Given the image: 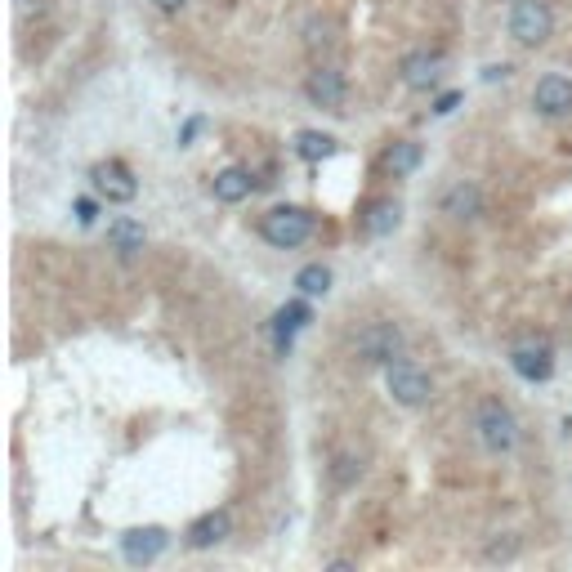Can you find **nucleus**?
Segmentation results:
<instances>
[{
	"label": "nucleus",
	"instance_id": "f257e3e1",
	"mask_svg": "<svg viewBox=\"0 0 572 572\" xmlns=\"http://www.w3.org/2000/svg\"><path fill=\"white\" fill-rule=\"evenodd\" d=\"M260 237L278 251H300L313 237V211L304 206H273L269 215H260Z\"/></svg>",
	"mask_w": 572,
	"mask_h": 572
},
{
	"label": "nucleus",
	"instance_id": "f03ea898",
	"mask_svg": "<svg viewBox=\"0 0 572 572\" xmlns=\"http://www.w3.org/2000/svg\"><path fill=\"white\" fill-rule=\"evenodd\" d=\"M474 429H479V443L492 456H510L514 443H519V421H514V412L501 398H483L479 412H474Z\"/></svg>",
	"mask_w": 572,
	"mask_h": 572
},
{
	"label": "nucleus",
	"instance_id": "7ed1b4c3",
	"mask_svg": "<svg viewBox=\"0 0 572 572\" xmlns=\"http://www.w3.org/2000/svg\"><path fill=\"white\" fill-rule=\"evenodd\" d=\"M385 389L389 398H394L398 407H425L429 398H434V376L429 371H421L416 362L398 358L385 367Z\"/></svg>",
	"mask_w": 572,
	"mask_h": 572
},
{
	"label": "nucleus",
	"instance_id": "20e7f679",
	"mask_svg": "<svg viewBox=\"0 0 572 572\" xmlns=\"http://www.w3.org/2000/svg\"><path fill=\"white\" fill-rule=\"evenodd\" d=\"M403 349H407V340H403V331H398V322H371L354 340V354L367 362V367H389V362L403 358Z\"/></svg>",
	"mask_w": 572,
	"mask_h": 572
},
{
	"label": "nucleus",
	"instance_id": "39448f33",
	"mask_svg": "<svg viewBox=\"0 0 572 572\" xmlns=\"http://www.w3.org/2000/svg\"><path fill=\"white\" fill-rule=\"evenodd\" d=\"M505 27H510V36L519 45H546L555 36V9L546 0H514Z\"/></svg>",
	"mask_w": 572,
	"mask_h": 572
},
{
	"label": "nucleus",
	"instance_id": "423d86ee",
	"mask_svg": "<svg viewBox=\"0 0 572 572\" xmlns=\"http://www.w3.org/2000/svg\"><path fill=\"white\" fill-rule=\"evenodd\" d=\"M90 188L103 197L108 206H130L139 197V179H135V170L126 166V161H117V157H108V161H99V166L90 170Z\"/></svg>",
	"mask_w": 572,
	"mask_h": 572
},
{
	"label": "nucleus",
	"instance_id": "0eeeda50",
	"mask_svg": "<svg viewBox=\"0 0 572 572\" xmlns=\"http://www.w3.org/2000/svg\"><path fill=\"white\" fill-rule=\"evenodd\" d=\"M398 76H403L407 90L429 94V90L443 85L447 59H443V54H434V50H412V54H403V63H398Z\"/></svg>",
	"mask_w": 572,
	"mask_h": 572
},
{
	"label": "nucleus",
	"instance_id": "6e6552de",
	"mask_svg": "<svg viewBox=\"0 0 572 572\" xmlns=\"http://www.w3.org/2000/svg\"><path fill=\"white\" fill-rule=\"evenodd\" d=\"M510 367L519 380H528V385H546L550 376H555V349L546 345V340H523V345L510 349Z\"/></svg>",
	"mask_w": 572,
	"mask_h": 572
},
{
	"label": "nucleus",
	"instance_id": "1a4fd4ad",
	"mask_svg": "<svg viewBox=\"0 0 572 572\" xmlns=\"http://www.w3.org/2000/svg\"><path fill=\"white\" fill-rule=\"evenodd\" d=\"M304 94H309L313 108L340 112V108H345V99H349V81H345V72L327 63V68H313V72H309V81H304Z\"/></svg>",
	"mask_w": 572,
	"mask_h": 572
},
{
	"label": "nucleus",
	"instance_id": "9d476101",
	"mask_svg": "<svg viewBox=\"0 0 572 572\" xmlns=\"http://www.w3.org/2000/svg\"><path fill=\"white\" fill-rule=\"evenodd\" d=\"M166 546H170V532L166 528H157V523H148V528H130L126 537H121V555H126V564H157L161 555H166Z\"/></svg>",
	"mask_w": 572,
	"mask_h": 572
},
{
	"label": "nucleus",
	"instance_id": "9b49d317",
	"mask_svg": "<svg viewBox=\"0 0 572 572\" xmlns=\"http://www.w3.org/2000/svg\"><path fill=\"white\" fill-rule=\"evenodd\" d=\"M532 108L541 112V117H568L572 112V81L568 76H559V72H550V76H541L537 85H532Z\"/></svg>",
	"mask_w": 572,
	"mask_h": 572
},
{
	"label": "nucleus",
	"instance_id": "f8f14e48",
	"mask_svg": "<svg viewBox=\"0 0 572 572\" xmlns=\"http://www.w3.org/2000/svg\"><path fill=\"white\" fill-rule=\"evenodd\" d=\"M443 215L456 219V224H474L483 215V188L474 179H456L443 193Z\"/></svg>",
	"mask_w": 572,
	"mask_h": 572
},
{
	"label": "nucleus",
	"instance_id": "ddd939ff",
	"mask_svg": "<svg viewBox=\"0 0 572 572\" xmlns=\"http://www.w3.org/2000/svg\"><path fill=\"white\" fill-rule=\"evenodd\" d=\"M228 532H233V514L219 505V510H206L202 519L188 523L184 541H188L193 550H211V546H219V541H228Z\"/></svg>",
	"mask_w": 572,
	"mask_h": 572
},
{
	"label": "nucleus",
	"instance_id": "4468645a",
	"mask_svg": "<svg viewBox=\"0 0 572 572\" xmlns=\"http://www.w3.org/2000/svg\"><path fill=\"white\" fill-rule=\"evenodd\" d=\"M251 193H255V175L246 166H224L211 179V197L215 202H224V206H242Z\"/></svg>",
	"mask_w": 572,
	"mask_h": 572
},
{
	"label": "nucleus",
	"instance_id": "2eb2a0df",
	"mask_svg": "<svg viewBox=\"0 0 572 572\" xmlns=\"http://www.w3.org/2000/svg\"><path fill=\"white\" fill-rule=\"evenodd\" d=\"M313 322V309H309V295H300V300L282 304L278 313H273V340H278V354H291V336L300 327H309Z\"/></svg>",
	"mask_w": 572,
	"mask_h": 572
},
{
	"label": "nucleus",
	"instance_id": "dca6fc26",
	"mask_svg": "<svg viewBox=\"0 0 572 572\" xmlns=\"http://www.w3.org/2000/svg\"><path fill=\"white\" fill-rule=\"evenodd\" d=\"M398 219H403V206H398L394 197H376V202L362 211V233L367 237H389L398 228Z\"/></svg>",
	"mask_w": 572,
	"mask_h": 572
},
{
	"label": "nucleus",
	"instance_id": "f3484780",
	"mask_svg": "<svg viewBox=\"0 0 572 572\" xmlns=\"http://www.w3.org/2000/svg\"><path fill=\"white\" fill-rule=\"evenodd\" d=\"M143 242H148V233H143L139 219L117 215V219L108 224V246H112L117 255H126V260H130V255H139V251H143Z\"/></svg>",
	"mask_w": 572,
	"mask_h": 572
},
{
	"label": "nucleus",
	"instance_id": "a211bd4d",
	"mask_svg": "<svg viewBox=\"0 0 572 572\" xmlns=\"http://www.w3.org/2000/svg\"><path fill=\"white\" fill-rule=\"evenodd\" d=\"M336 135H327V130H300L291 143V152L300 161H309V166H318V161H327V157H336Z\"/></svg>",
	"mask_w": 572,
	"mask_h": 572
},
{
	"label": "nucleus",
	"instance_id": "6ab92c4d",
	"mask_svg": "<svg viewBox=\"0 0 572 572\" xmlns=\"http://www.w3.org/2000/svg\"><path fill=\"white\" fill-rule=\"evenodd\" d=\"M421 143L416 139H398V143H389V152H385V170L394 179H407L412 170H421Z\"/></svg>",
	"mask_w": 572,
	"mask_h": 572
},
{
	"label": "nucleus",
	"instance_id": "aec40b11",
	"mask_svg": "<svg viewBox=\"0 0 572 572\" xmlns=\"http://www.w3.org/2000/svg\"><path fill=\"white\" fill-rule=\"evenodd\" d=\"M331 282H336V278H331L327 264H304V269L295 273V291L309 295V300H327V295H331Z\"/></svg>",
	"mask_w": 572,
	"mask_h": 572
},
{
	"label": "nucleus",
	"instance_id": "412c9836",
	"mask_svg": "<svg viewBox=\"0 0 572 572\" xmlns=\"http://www.w3.org/2000/svg\"><path fill=\"white\" fill-rule=\"evenodd\" d=\"M358 479H362L358 456H336V465H331V483H336V488H354Z\"/></svg>",
	"mask_w": 572,
	"mask_h": 572
},
{
	"label": "nucleus",
	"instance_id": "4be33fe9",
	"mask_svg": "<svg viewBox=\"0 0 572 572\" xmlns=\"http://www.w3.org/2000/svg\"><path fill=\"white\" fill-rule=\"evenodd\" d=\"M456 108H461V90H447L434 99V117H452Z\"/></svg>",
	"mask_w": 572,
	"mask_h": 572
},
{
	"label": "nucleus",
	"instance_id": "5701e85b",
	"mask_svg": "<svg viewBox=\"0 0 572 572\" xmlns=\"http://www.w3.org/2000/svg\"><path fill=\"white\" fill-rule=\"evenodd\" d=\"M514 555H519V541H514V537L492 541V546H488V559H514Z\"/></svg>",
	"mask_w": 572,
	"mask_h": 572
},
{
	"label": "nucleus",
	"instance_id": "b1692460",
	"mask_svg": "<svg viewBox=\"0 0 572 572\" xmlns=\"http://www.w3.org/2000/svg\"><path fill=\"white\" fill-rule=\"evenodd\" d=\"M202 126H206L202 117H188V121H184V130H179V148H188V143L197 139V130H202Z\"/></svg>",
	"mask_w": 572,
	"mask_h": 572
},
{
	"label": "nucleus",
	"instance_id": "393cba45",
	"mask_svg": "<svg viewBox=\"0 0 572 572\" xmlns=\"http://www.w3.org/2000/svg\"><path fill=\"white\" fill-rule=\"evenodd\" d=\"M76 219H81V224H94V219H99V202L81 197V202H76Z\"/></svg>",
	"mask_w": 572,
	"mask_h": 572
},
{
	"label": "nucleus",
	"instance_id": "a878e982",
	"mask_svg": "<svg viewBox=\"0 0 572 572\" xmlns=\"http://www.w3.org/2000/svg\"><path fill=\"white\" fill-rule=\"evenodd\" d=\"M510 76V63H492V68H483V81H505Z\"/></svg>",
	"mask_w": 572,
	"mask_h": 572
},
{
	"label": "nucleus",
	"instance_id": "bb28decb",
	"mask_svg": "<svg viewBox=\"0 0 572 572\" xmlns=\"http://www.w3.org/2000/svg\"><path fill=\"white\" fill-rule=\"evenodd\" d=\"M152 5H157V9H161V14H179V9H184V5H188V0H152Z\"/></svg>",
	"mask_w": 572,
	"mask_h": 572
},
{
	"label": "nucleus",
	"instance_id": "cd10ccee",
	"mask_svg": "<svg viewBox=\"0 0 572 572\" xmlns=\"http://www.w3.org/2000/svg\"><path fill=\"white\" fill-rule=\"evenodd\" d=\"M18 5H23V9H36V5H41V0H18Z\"/></svg>",
	"mask_w": 572,
	"mask_h": 572
}]
</instances>
